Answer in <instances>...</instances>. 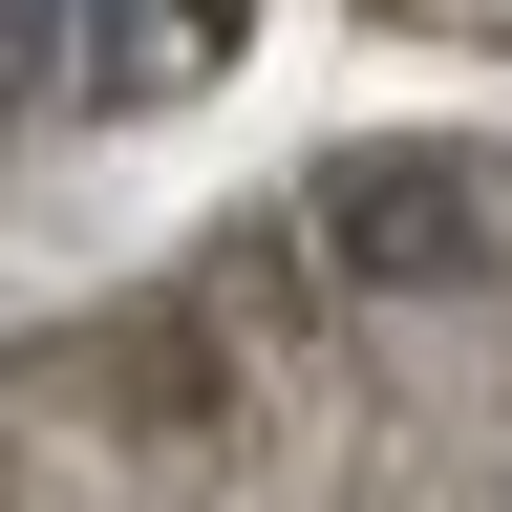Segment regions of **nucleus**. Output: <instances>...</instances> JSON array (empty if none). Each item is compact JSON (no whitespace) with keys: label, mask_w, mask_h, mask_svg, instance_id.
I'll return each mask as SVG.
<instances>
[{"label":"nucleus","mask_w":512,"mask_h":512,"mask_svg":"<svg viewBox=\"0 0 512 512\" xmlns=\"http://www.w3.org/2000/svg\"><path fill=\"white\" fill-rule=\"evenodd\" d=\"M470 150H406V128H363V150H320V235H342V278H470Z\"/></svg>","instance_id":"nucleus-1"},{"label":"nucleus","mask_w":512,"mask_h":512,"mask_svg":"<svg viewBox=\"0 0 512 512\" xmlns=\"http://www.w3.org/2000/svg\"><path fill=\"white\" fill-rule=\"evenodd\" d=\"M64 86V0H0V107H43Z\"/></svg>","instance_id":"nucleus-2"}]
</instances>
